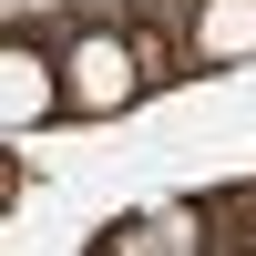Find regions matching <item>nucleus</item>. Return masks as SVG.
<instances>
[{"label": "nucleus", "instance_id": "1", "mask_svg": "<svg viewBox=\"0 0 256 256\" xmlns=\"http://www.w3.org/2000/svg\"><path fill=\"white\" fill-rule=\"evenodd\" d=\"M0 113H10V134H31V123L52 113V72H41L31 41H10V52H0Z\"/></svg>", "mask_w": 256, "mask_h": 256}, {"label": "nucleus", "instance_id": "2", "mask_svg": "<svg viewBox=\"0 0 256 256\" xmlns=\"http://www.w3.org/2000/svg\"><path fill=\"white\" fill-rule=\"evenodd\" d=\"M134 92V52L123 41H82L72 52V102H123Z\"/></svg>", "mask_w": 256, "mask_h": 256}]
</instances>
